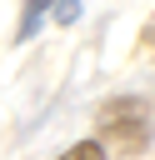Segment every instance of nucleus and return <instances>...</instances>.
<instances>
[{"instance_id":"obj_1","label":"nucleus","mask_w":155,"mask_h":160,"mask_svg":"<svg viewBox=\"0 0 155 160\" xmlns=\"http://www.w3.org/2000/svg\"><path fill=\"white\" fill-rule=\"evenodd\" d=\"M95 145H115L125 155H140L155 135V120H150V105L140 95H110L100 105V120H95Z\"/></svg>"},{"instance_id":"obj_3","label":"nucleus","mask_w":155,"mask_h":160,"mask_svg":"<svg viewBox=\"0 0 155 160\" xmlns=\"http://www.w3.org/2000/svg\"><path fill=\"white\" fill-rule=\"evenodd\" d=\"M60 160H110V155H105V145H95V140H75Z\"/></svg>"},{"instance_id":"obj_4","label":"nucleus","mask_w":155,"mask_h":160,"mask_svg":"<svg viewBox=\"0 0 155 160\" xmlns=\"http://www.w3.org/2000/svg\"><path fill=\"white\" fill-rule=\"evenodd\" d=\"M75 20H80V0H55L50 25H75Z\"/></svg>"},{"instance_id":"obj_2","label":"nucleus","mask_w":155,"mask_h":160,"mask_svg":"<svg viewBox=\"0 0 155 160\" xmlns=\"http://www.w3.org/2000/svg\"><path fill=\"white\" fill-rule=\"evenodd\" d=\"M50 10H55V0H25V10H20V30H15V45H25V40L50 20Z\"/></svg>"}]
</instances>
